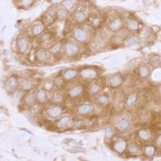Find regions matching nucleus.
I'll return each mask as SVG.
<instances>
[{"mask_svg": "<svg viewBox=\"0 0 161 161\" xmlns=\"http://www.w3.org/2000/svg\"><path fill=\"white\" fill-rule=\"evenodd\" d=\"M80 46L77 42L74 41H67L63 47L64 54L69 58H73L77 56L80 52Z\"/></svg>", "mask_w": 161, "mask_h": 161, "instance_id": "f257e3e1", "label": "nucleus"}, {"mask_svg": "<svg viewBox=\"0 0 161 161\" xmlns=\"http://www.w3.org/2000/svg\"><path fill=\"white\" fill-rule=\"evenodd\" d=\"M73 38L76 42L79 43H85L90 39V34L86 28L77 27L75 28L72 32Z\"/></svg>", "mask_w": 161, "mask_h": 161, "instance_id": "f03ea898", "label": "nucleus"}, {"mask_svg": "<svg viewBox=\"0 0 161 161\" xmlns=\"http://www.w3.org/2000/svg\"><path fill=\"white\" fill-rule=\"evenodd\" d=\"M63 113V108L60 105H54V106H48L45 110L46 116L51 119H56L61 116Z\"/></svg>", "mask_w": 161, "mask_h": 161, "instance_id": "7ed1b4c3", "label": "nucleus"}, {"mask_svg": "<svg viewBox=\"0 0 161 161\" xmlns=\"http://www.w3.org/2000/svg\"><path fill=\"white\" fill-rule=\"evenodd\" d=\"M16 47L20 53H22V54L26 53L30 48V42H29L28 37L25 35L19 36L16 40Z\"/></svg>", "mask_w": 161, "mask_h": 161, "instance_id": "20e7f679", "label": "nucleus"}, {"mask_svg": "<svg viewBox=\"0 0 161 161\" xmlns=\"http://www.w3.org/2000/svg\"><path fill=\"white\" fill-rule=\"evenodd\" d=\"M80 77L86 80H94L98 77V72L94 68H82L79 72Z\"/></svg>", "mask_w": 161, "mask_h": 161, "instance_id": "39448f33", "label": "nucleus"}, {"mask_svg": "<svg viewBox=\"0 0 161 161\" xmlns=\"http://www.w3.org/2000/svg\"><path fill=\"white\" fill-rule=\"evenodd\" d=\"M124 26V22L121 17H114L109 24V29L112 32H118L121 31Z\"/></svg>", "mask_w": 161, "mask_h": 161, "instance_id": "423d86ee", "label": "nucleus"}, {"mask_svg": "<svg viewBox=\"0 0 161 161\" xmlns=\"http://www.w3.org/2000/svg\"><path fill=\"white\" fill-rule=\"evenodd\" d=\"M94 110V105L90 104V103H82L81 105L77 106L76 112L79 116H86V115L91 114Z\"/></svg>", "mask_w": 161, "mask_h": 161, "instance_id": "0eeeda50", "label": "nucleus"}, {"mask_svg": "<svg viewBox=\"0 0 161 161\" xmlns=\"http://www.w3.org/2000/svg\"><path fill=\"white\" fill-rule=\"evenodd\" d=\"M126 147H127V143H126V139H117L116 141L113 143L112 145V148L115 152L117 153H123L126 151Z\"/></svg>", "mask_w": 161, "mask_h": 161, "instance_id": "6e6552de", "label": "nucleus"}, {"mask_svg": "<svg viewBox=\"0 0 161 161\" xmlns=\"http://www.w3.org/2000/svg\"><path fill=\"white\" fill-rule=\"evenodd\" d=\"M86 10V8L84 7H81L75 10L74 14H73V18H74V20L77 23L81 24V23H83V22L86 21L87 18Z\"/></svg>", "mask_w": 161, "mask_h": 161, "instance_id": "1a4fd4ad", "label": "nucleus"}, {"mask_svg": "<svg viewBox=\"0 0 161 161\" xmlns=\"http://www.w3.org/2000/svg\"><path fill=\"white\" fill-rule=\"evenodd\" d=\"M35 57L39 63H47L49 60V53L44 48H39L35 52Z\"/></svg>", "mask_w": 161, "mask_h": 161, "instance_id": "9d476101", "label": "nucleus"}, {"mask_svg": "<svg viewBox=\"0 0 161 161\" xmlns=\"http://www.w3.org/2000/svg\"><path fill=\"white\" fill-rule=\"evenodd\" d=\"M83 91H84V86L81 84H77V85H75L73 86L70 87L69 90L67 91V94L70 98H74L79 97L82 94Z\"/></svg>", "mask_w": 161, "mask_h": 161, "instance_id": "9b49d317", "label": "nucleus"}, {"mask_svg": "<svg viewBox=\"0 0 161 161\" xmlns=\"http://www.w3.org/2000/svg\"><path fill=\"white\" fill-rule=\"evenodd\" d=\"M114 127L119 132H124L130 127V121L126 118H122L116 121Z\"/></svg>", "mask_w": 161, "mask_h": 161, "instance_id": "f8f14e48", "label": "nucleus"}, {"mask_svg": "<svg viewBox=\"0 0 161 161\" xmlns=\"http://www.w3.org/2000/svg\"><path fill=\"white\" fill-rule=\"evenodd\" d=\"M18 86V79L17 76L12 75L10 76L6 82V89L8 92H12L16 90Z\"/></svg>", "mask_w": 161, "mask_h": 161, "instance_id": "ddd939ff", "label": "nucleus"}, {"mask_svg": "<svg viewBox=\"0 0 161 161\" xmlns=\"http://www.w3.org/2000/svg\"><path fill=\"white\" fill-rule=\"evenodd\" d=\"M71 120L72 119H71L70 115H69V114L63 115L56 122V126L59 129H65L70 124Z\"/></svg>", "mask_w": 161, "mask_h": 161, "instance_id": "4468645a", "label": "nucleus"}, {"mask_svg": "<svg viewBox=\"0 0 161 161\" xmlns=\"http://www.w3.org/2000/svg\"><path fill=\"white\" fill-rule=\"evenodd\" d=\"M18 85L22 90H31L34 88V83L32 80L28 78H22L18 82Z\"/></svg>", "mask_w": 161, "mask_h": 161, "instance_id": "2eb2a0df", "label": "nucleus"}, {"mask_svg": "<svg viewBox=\"0 0 161 161\" xmlns=\"http://www.w3.org/2000/svg\"><path fill=\"white\" fill-rule=\"evenodd\" d=\"M109 86L111 88H118L121 86L122 83V77L120 73H116V74L111 76L108 81Z\"/></svg>", "mask_w": 161, "mask_h": 161, "instance_id": "dca6fc26", "label": "nucleus"}, {"mask_svg": "<svg viewBox=\"0 0 161 161\" xmlns=\"http://www.w3.org/2000/svg\"><path fill=\"white\" fill-rule=\"evenodd\" d=\"M79 75L78 71L77 69H66L63 73L62 77H63L64 81L65 82H71L75 78H77V77Z\"/></svg>", "mask_w": 161, "mask_h": 161, "instance_id": "f3484780", "label": "nucleus"}, {"mask_svg": "<svg viewBox=\"0 0 161 161\" xmlns=\"http://www.w3.org/2000/svg\"><path fill=\"white\" fill-rule=\"evenodd\" d=\"M44 25L42 23H36L33 26L32 28V35L34 37H37L41 35L43 32H44Z\"/></svg>", "mask_w": 161, "mask_h": 161, "instance_id": "a211bd4d", "label": "nucleus"}, {"mask_svg": "<svg viewBox=\"0 0 161 161\" xmlns=\"http://www.w3.org/2000/svg\"><path fill=\"white\" fill-rule=\"evenodd\" d=\"M36 102H39L40 104H44L48 102V93L47 91L43 89H41L37 91L35 94Z\"/></svg>", "mask_w": 161, "mask_h": 161, "instance_id": "6ab92c4d", "label": "nucleus"}, {"mask_svg": "<svg viewBox=\"0 0 161 161\" xmlns=\"http://www.w3.org/2000/svg\"><path fill=\"white\" fill-rule=\"evenodd\" d=\"M39 40L43 46H48L52 40V35L50 32H44L39 35Z\"/></svg>", "mask_w": 161, "mask_h": 161, "instance_id": "aec40b11", "label": "nucleus"}, {"mask_svg": "<svg viewBox=\"0 0 161 161\" xmlns=\"http://www.w3.org/2000/svg\"><path fill=\"white\" fill-rule=\"evenodd\" d=\"M126 28L128 32H136L139 28V24L137 20L131 19V20H127L126 24Z\"/></svg>", "mask_w": 161, "mask_h": 161, "instance_id": "412c9836", "label": "nucleus"}, {"mask_svg": "<svg viewBox=\"0 0 161 161\" xmlns=\"http://www.w3.org/2000/svg\"><path fill=\"white\" fill-rule=\"evenodd\" d=\"M123 42L126 46H134V45L139 43V36L135 35H129L124 39Z\"/></svg>", "mask_w": 161, "mask_h": 161, "instance_id": "4be33fe9", "label": "nucleus"}, {"mask_svg": "<svg viewBox=\"0 0 161 161\" xmlns=\"http://www.w3.org/2000/svg\"><path fill=\"white\" fill-rule=\"evenodd\" d=\"M24 104L28 107L32 106L36 102V98H35V94L33 93H28L24 96Z\"/></svg>", "mask_w": 161, "mask_h": 161, "instance_id": "5701e85b", "label": "nucleus"}, {"mask_svg": "<svg viewBox=\"0 0 161 161\" xmlns=\"http://www.w3.org/2000/svg\"><path fill=\"white\" fill-rule=\"evenodd\" d=\"M56 19V18L55 12L49 11V12H48L47 13L43 16V22H44V24H51L55 21Z\"/></svg>", "mask_w": 161, "mask_h": 161, "instance_id": "b1692460", "label": "nucleus"}, {"mask_svg": "<svg viewBox=\"0 0 161 161\" xmlns=\"http://www.w3.org/2000/svg\"><path fill=\"white\" fill-rule=\"evenodd\" d=\"M64 95L62 93L60 92H55L53 93L51 96L50 98V101L52 103H55V104H60V103H62L64 102Z\"/></svg>", "mask_w": 161, "mask_h": 161, "instance_id": "393cba45", "label": "nucleus"}, {"mask_svg": "<svg viewBox=\"0 0 161 161\" xmlns=\"http://www.w3.org/2000/svg\"><path fill=\"white\" fill-rule=\"evenodd\" d=\"M102 88V84L100 82H93L90 86V88H89V91L90 93L91 94H98V93L101 91Z\"/></svg>", "mask_w": 161, "mask_h": 161, "instance_id": "a878e982", "label": "nucleus"}, {"mask_svg": "<svg viewBox=\"0 0 161 161\" xmlns=\"http://www.w3.org/2000/svg\"><path fill=\"white\" fill-rule=\"evenodd\" d=\"M138 136L143 141H149L151 137V135L147 130L141 129L138 131Z\"/></svg>", "mask_w": 161, "mask_h": 161, "instance_id": "bb28decb", "label": "nucleus"}, {"mask_svg": "<svg viewBox=\"0 0 161 161\" xmlns=\"http://www.w3.org/2000/svg\"><path fill=\"white\" fill-rule=\"evenodd\" d=\"M90 23L91 26L93 28H98L99 27H101V25L102 24V17L99 16H92L90 18Z\"/></svg>", "mask_w": 161, "mask_h": 161, "instance_id": "cd10ccee", "label": "nucleus"}, {"mask_svg": "<svg viewBox=\"0 0 161 161\" xmlns=\"http://www.w3.org/2000/svg\"><path fill=\"white\" fill-rule=\"evenodd\" d=\"M137 98H138V95L136 94H130L126 98V106L128 107V108H131V107H133L135 105V103L137 102Z\"/></svg>", "mask_w": 161, "mask_h": 161, "instance_id": "c85d7f7f", "label": "nucleus"}, {"mask_svg": "<svg viewBox=\"0 0 161 161\" xmlns=\"http://www.w3.org/2000/svg\"><path fill=\"white\" fill-rule=\"evenodd\" d=\"M56 13V18L57 20H63L66 19L68 16V11L65 8H58L56 11H55Z\"/></svg>", "mask_w": 161, "mask_h": 161, "instance_id": "c756f323", "label": "nucleus"}, {"mask_svg": "<svg viewBox=\"0 0 161 161\" xmlns=\"http://www.w3.org/2000/svg\"><path fill=\"white\" fill-rule=\"evenodd\" d=\"M61 5L64 8H65L67 11H73L75 7V2L73 0H63L61 2Z\"/></svg>", "mask_w": 161, "mask_h": 161, "instance_id": "7c9ffc66", "label": "nucleus"}, {"mask_svg": "<svg viewBox=\"0 0 161 161\" xmlns=\"http://www.w3.org/2000/svg\"><path fill=\"white\" fill-rule=\"evenodd\" d=\"M96 101L98 102V104L101 105V106H104V105H106V103H108V102H109V97L106 94H99L97 97Z\"/></svg>", "mask_w": 161, "mask_h": 161, "instance_id": "2f4dec72", "label": "nucleus"}, {"mask_svg": "<svg viewBox=\"0 0 161 161\" xmlns=\"http://www.w3.org/2000/svg\"><path fill=\"white\" fill-rule=\"evenodd\" d=\"M61 50H62V44L60 43H54L51 47V48H50L51 52L52 53H53L54 55L60 54V53L61 52Z\"/></svg>", "mask_w": 161, "mask_h": 161, "instance_id": "473e14b6", "label": "nucleus"}, {"mask_svg": "<svg viewBox=\"0 0 161 161\" xmlns=\"http://www.w3.org/2000/svg\"><path fill=\"white\" fill-rule=\"evenodd\" d=\"M150 73L149 68L147 66H141L139 68V74L142 77H147Z\"/></svg>", "mask_w": 161, "mask_h": 161, "instance_id": "72a5a7b5", "label": "nucleus"}, {"mask_svg": "<svg viewBox=\"0 0 161 161\" xmlns=\"http://www.w3.org/2000/svg\"><path fill=\"white\" fill-rule=\"evenodd\" d=\"M156 153V147L152 145L146 146L144 147V154L147 156H152Z\"/></svg>", "mask_w": 161, "mask_h": 161, "instance_id": "f704fd0d", "label": "nucleus"}, {"mask_svg": "<svg viewBox=\"0 0 161 161\" xmlns=\"http://www.w3.org/2000/svg\"><path fill=\"white\" fill-rule=\"evenodd\" d=\"M128 152L130 155H137L139 152V148L135 143H130L128 147Z\"/></svg>", "mask_w": 161, "mask_h": 161, "instance_id": "c9c22d12", "label": "nucleus"}, {"mask_svg": "<svg viewBox=\"0 0 161 161\" xmlns=\"http://www.w3.org/2000/svg\"><path fill=\"white\" fill-rule=\"evenodd\" d=\"M105 132H106V138H108V139H110L114 135V129L110 126H106V129H105Z\"/></svg>", "mask_w": 161, "mask_h": 161, "instance_id": "e433bc0d", "label": "nucleus"}, {"mask_svg": "<svg viewBox=\"0 0 161 161\" xmlns=\"http://www.w3.org/2000/svg\"><path fill=\"white\" fill-rule=\"evenodd\" d=\"M35 0H21V4L24 7H30L32 3H34Z\"/></svg>", "mask_w": 161, "mask_h": 161, "instance_id": "4c0bfd02", "label": "nucleus"}, {"mask_svg": "<svg viewBox=\"0 0 161 161\" xmlns=\"http://www.w3.org/2000/svg\"><path fill=\"white\" fill-rule=\"evenodd\" d=\"M64 82L63 77H57L54 79V84H55L56 86H60L62 85V83Z\"/></svg>", "mask_w": 161, "mask_h": 161, "instance_id": "58836bf2", "label": "nucleus"}, {"mask_svg": "<svg viewBox=\"0 0 161 161\" xmlns=\"http://www.w3.org/2000/svg\"><path fill=\"white\" fill-rule=\"evenodd\" d=\"M124 40L122 39V36H119V35H115L114 37V39H113V43H116V44H118V42L121 43H122Z\"/></svg>", "mask_w": 161, "mask_h": 161, "instance_id": "ea45409f", "label": "nucleus"}, {"mask_svg": "<svg viewBox=\"0 0 161 161\" xmlns=\"http://www.w3.org/2000/svg\"><path fill=\"white\" fill-rule=\"evenodd\" d=\"M23 114L26 116V118H28V120H32V113H31V111H30V110H24V112H23Z\"/></svg>", "mask_w": 161, "mask_h": 161, "instance_id": "a19ab883", "label": "nucleus"}, {"mask_svg": "<svg viewBox=\"0 0 161 161\" xmlns=\"http://www.w3.org/2000/svg\"><path fill=\"white\" fill-rule=\"evenodd\" d=\"M73 150L76 151V152H79V151H82V152H86V150L81 147H73Z\"/></svg>", "mask_w": 161, "mask_h": 161, "instance_id": "79ce46f5", "label": "nucleus"}, {"mask_svg": "<svg viewBox=\"0 0 161 161\" xmlns=\"http://www.w3.org/2000/svg\"><path fill=\"white\" fill-rule=\"evenodd\" d=\"M23 93L21 92V91H18V92H16V97L17 98H21L23 97Z\"/></svg>", "mask_w": 161, "mask_h": 161, "instance_id": "37998d69", "label": "nucleus"}, {"mask_svg": "<svg viewBox=\"0 0 161 161\" xmlns=\"http://www.w3.org/2000/svg\"><path fill=\"white\" fill-rule=\"evenodd\" d=\"M156 144H157V145L161 146V135H160L158 136L157 139H156Z\"/></svg>", "mask_w": 161, "mask_h": 161, "instance_id": "c03bdc74", "label": "nucleus"}, {"mask_svg": "<svg viewBox=\"0 0 161 161\" xmlns=\"http://www.w3.org/2000/svg\"><path fill=\"white\" fill-rule=\"evenodd\" d=\"M73 141H74L73 139H65V140L64 141V143H71V142Z\"/></svg>", "mask_w": 161, "mask_h": 161, "instance_id": "a18cd8bd", "label": "nucleus"}, {"mask_svg": "<svg viewBox=\"0 0 161 161\" xmlns=\"http://www.w3.org/2000/svg\"><path fill=\"white\" fill-rule=\"evenodd\" d=\"M23 130H26L27 132H28V133H30V134H31V135H32V132H31V131H30V130H27V129H23Z\"/></svg>", "mask_w": 161, "mask_h": 161, "instance_id": "49530a36", "label": "nucleus"}]
</instances>
